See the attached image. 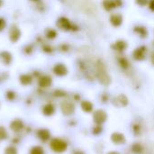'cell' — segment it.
Returning a JSON list of instances; mask_svg holds the SVG:
<instances>
[{"instance_id": "4fadbf2b", "label": "cell", "mask_w": 154, "mask_h": 154, "mask_svg": "<svg viewBox=\"0 0 154 154\" xmlns=\"http://www.w3.org/2000/svg\"><path fill=\"white\" fill-rule=\"evenodd\" d=\"M112 102H113L114 105H116L117 106H126L128 105V103H129L127 97L125 95H123V94L118 95L117 97H114Z\"/></svg>"}, {"instance_id": "6da1fadb", "label": "cell", "mask_w": 154, "mask_h": 154, "mask_svg": "<svg viewBox=\"0 0 154 154\" xmlns=\"http://www.w3.org/2000/svg\"><path fill=\"white\" fill-rule=\"evenodd\" d=\"M94 68V74L95 78L97 79V81L105 87H107L111 83V77L108 72L106 64L101 58L96 59L95 62L93 63Z\"/></svg>"}, {"instance_id": "44dd1931", "label": "cell", "mask_w": 154, "mask_h": 154, "mask_svg": "<svg viewBox=\"0 0 154 154\" xmlns=\"http://www.w3.org/2000/svg\"><path fill=\"white\" fill-rule=\"evenodd\" d=\"M42 112L45 116H52L55 112V108L51 104H48L43 107Z\"/></svg>"}, {"instance_id": "f546056e", "label": "cell", "mask_w": 154, "mask_h": 154, "mask_svg": "<svg viewBox=\"0 0 154 154\" xmlns=\"http://www.w3.org/2000/svg\"><path fill=\"white\" fill-rule=\"evenodd\" d=\"M147 7L152 13H154V0H149Z\"/></svg>"}, {"instance_id": "e575fe53", "label": "cell", "mask_w": 154, "mask_h": 154, "mask_svg": "<svg viewBox=\"0 0 154 154\" xmlns=\"http://www.w3.org/2000/svg\"><path fill=\"white\" fill-rule=\"evenodd\" d=\"M74 154H84L81 151H77V152H74Z\"/></svg>"}, {"instance_id": "7402d4cb", "label": "cell", "mask_w": 154, "mask_h": 154, "mask_svg": "<svg viewBox=\"0 0 154 154\" xmlns=\"http://www.w3.org/2000/svg\"><path fill=\"white\" fill-rule=\"evenodd\" d=\"M143 151V147L139 143H135L132 145V152L135 154H141Z\"/></svg>"}, {"instance_id": "cb8c5ba5", "label": "cell", "mask_w": 154, "mask_h": 154, "mask_svg": "<svg viewBox=\"0 0 154 154\" xmlns=\"http://www.w3.org/2000/svg\"><path fill=\"white\" fill-rule=\"evenodd\" d=\"M46 35H47V37H48L49 39H54V38L57 37L58 33H57V32H56L54 29H50V30L47 31Z\"/></svg>"}, {"instance_id": "8fae6325", "label": "cell", "mask_w": 154, "mask_h": 154, "mask_svg": "<svg viewBox=\"0 0 154 154\" xmlns=\"http://www.w3.org/2000/svg\"><path fill=\"white\" fill-rule=\"evenodd\" d=\"M93 118H94V121L97 125H102L104 124L106 119H107V115L106 113L104 111V110H97L95 113H94V116H93Z\"/></svg>"}, {"instance_id": "d6986e66", "label": "cell", "mask_w": 154, "mask_h": 154, "mask_svg": "<svg viewBox=\"0 0 154 154\" xmlns=\"http://www.w3.org/2000/svg\"><path fill=\"white\" fill-rule=\"evenodd\" d=\"M23 125L22 121H20V120H14V121H13L11 123V125H10L11 129L14 132H15V133H18L23 128Z\"/></svg>"}, {"instance_id": "5b68a950", "label": "cell", "mask_w": 154, "mask_h": 154, "mask_svg": "<svg viewBox=\"0 0 154 154\" xmlns=\"http://www.w3.org/2000/svg\"><path fill=\"white\" fill-rule=\"evenodd\" d=\"M132 32L141 40H146L149 38L150 32L147 26L143 23H135L132 27Z\"/></svg>"}, {"instance_id": "9c48e42d", "label": "cell", "mask_w": 154, "mask_h": 154, "mask_svg": "<svg viewBox=\"0 0 154 154\" xmlns=\"http://www.w3.org/2000/svg\"><path fill=\"white\" fill-rule=\"evenodd\" d=\"M102 7L106 12L112 13L116 9L120 8L117 0H102Z\"/></svg>"}, {"instance_id": "f35d334b", "label": "cell", "mask_w": 154, "mask_h": 154, "mask_svg": "<svg viewBox=\"0 0 154 154\" xmlns=\"http://www.w3.org/2000/svg\"><path fill=\"white\" fill-rule=\"evenodd\" d=\"M31 1H38V0H31Z\"/></svg>"}, {"instance_id": "4316f807", "label": "cell", "mask_w": 154, "mask_h": 154, "mask_svg": "<svg viewBox=\"0 0 154 154\" xmlns=\"http://www.w3.org/2000/svg\"><path fill=\"white\" fill-rule=\"evenodd\" d=\"M7 137V133L3 126H0V140H5Z\"/></svg>"}, {"instance_id": "f1b7e54d", "label": "cell", "mask_w": 154, "mask_h": 154, "mask_svg": "<svg viewBox=\"0 0 154 154\" xmlns=\"http://www.w3.org/2000/svg\"><path fill=\"white\" fill-rule=\"evenodd\" d=\"M5 154H17V150L14 147H8L5 151Z\"/></svg>"}, {"instance_id": "1f68e13d", "label": "cell", "mask_w": 154, "mask_h": 154, "mask_svg": "<svg viewBox=\"0 0 154 154\" xmlns=\"http://www.w3.org/2000/svg\"><path fill=\"white\" fill-rule=\"evenodd\" d=\"M149 60L151 61V64L154 67V50H152V51H150V53H149Z\"/></svg>"}, {"instance_id": "8992f818", "label": "cell", "mask_w": 154, "mask_h": 154, "mask_svg": "<svg viewBox=\"0 0 154 154\" xmlns=\"http://www.w3.org/2000/svg\"><path fill=\"white\" fill-rule=\"evenodd\" d=\"M129 47V42L125 39H118L116 40L114 42L111 43L110 48L116 52L117 54H123L126 51Z\"/></svg>"}, {"instance_id": "2e32d148", "label": "cell", "mask_w": 154, "mask_h": 154, "mask_svg": "<svg viewBox=\"0 0 154 154\" xmlns=\"http://www.w3.org/2000/svg\"><path fill=\"white\" fill-rule=\"evenodd\" d=\"M51 82H52V79L51 77L49 76H43L39 80V85L42 87V88H48L51 85Z\"/></svg>"}, {"instance_id": "ffe728a7", "label": "cell", "mask_w": 154, "mask_h": 154, "mask_svg": "<svg viewBox=\"0 0 154 154\" xmlns=\"http://www.w3.org/2000/svg\"><path fill=\"white\" fill-rule=\"evenodd\" d=\"M81 108L84 112L86 113H90L93 110V105L91 102L88 101V100H84L81 102Z\"/></svg>"}, {"instance_id": "8d00e7d4", "label": "cell", "mask_w": 154, "mask_h": 154, "mask_svg": "<svg viewBox=\"0 0 154 154\" xmlns=\"http://www.w3.org/2000/svg\"><path fill=\"white\" fill-rule=\"evenodd\" d=\"M152 45L153 46V48H154V38H153V40H152Z\"/></svg>"}, {"instance_id": "ba28073f", "label": "cell", "mask_w": 154, "mask_h": 154, "mask_svg": "<svg viewBox=\"0 0 154 154\" xmlns=\"http://www.w3.org/2000/svg\"><path fill=\"white\" fill-rule=\"evenodd\" d=\"M108 21H109V23L114 28H119L122 26V24L124 23V16L121 13L112 12V13H110Z\"/></svg>"}, {"instance_id": "d590c367", "label": "cell", "mask_w": 154, "mask_h": 154, "mask_svg": "<svg viewBox=\"0 0 154 154\" xmlns=\"http://www.w3.org/2000/svg\"><path fill=\"white\" fill-rule=\"evenodd\" d=\"M108 154H119L118 152H109Z\"/></svg>"}, {"instance_id": "52a82bcc", "label": "cell", "mask_w": 154, "mask_h": 154, "mask_svg": "<svg viewBox=\"0 0 154 154\" xmlns=\"http://www.w3.org/2000/svg\"><path fill=\"white\" fill-rule=\"evenodd\" d=\"M50 146H51L52 151H54L55 152H58V153L64 152L68 148L67 143L65 141H63L62 139H60V138H55V139L51 140Z\"/></svg>"}, {"instance_id": "603a6c76", "label": "cell", "mask_w": 154, "mask_h": 154, "mask_svg": "<svg viewBox=\"0 0 154 154\" xmlns=\"http://www.w3.org/2000/svg\"><path fill=\"white\" fill-rule=\"evenodd\" d=\"M32 77L27 75V74H24V75H22L20 77V82L23 84V85H29L32 83Z\"/></svg>"}, {"instance_id": "74e56055", "label": "cell", "mask_w": 154, "mask_h": 154, "mask_svg": "<svg viewBox=\"0 0 154 154\" xmlns=\"http://www.w3.org/2000/svg\"><path fill=\"white\" fill-rule=\"evenodd\" d=\"M2 4H3V2H2V0H0V6L2 5Z\"/></svg>"}, {"instance_id": "83f0119b", "label": "cell", "mask_w": 154, "mask_h": 154, "mask_svg": "<svg viewBox=\"0 0 154 154\" xmlns=\"http://www.w3.org/2000/svg\"><path fill=\"white\" fill-rule=\"evenodd\" d=\"M133 130H134V133L136 135L141 134V125H140L134 124V125H133Z\"/></svg>"}, {"instance_id": "e0dca14e", "label": "cell", "mask_w": 154, "mask_h": 154, "mask_svg": "<svg viewBox=\"0 0 154 154\" xmlns=\"http://www.w3.org/2000/svg\"><path fill=\"white\" fill-rule=\"evenodd\" d=\"M0 60L4 64H10L12 61V56L7 51H2L0 53Z\"/></svg>"}, {"instance_id": "7c38bea8", "label": "cell", "mask_w": 154, "mask_h": 154, "mask_svg": "<svg viewBox=\"0 0 154 154\" xmlns=\"http://www.w3.org/2000/svg\"><path fill=\"white\" fill-rule=\"evenodd\" d=\"M53 72L58 77H64V76H66L68 74L69 70H68V68L66 67L65 64H63V63H57L53 67Z\"/></svg>"}, {"instance_id": "4dcf8cb0", "label": "cell", "mask_w": 154, "mask_h": 154, "mask_svg": "<svg viewBox=\"0 0 154 154\" xmlns=\"http://www.w3.org/2000/svg\"><path fill=\"white\" fill-rule=\"evenodd\" d=\"M102 132V127L100 125H97L94 128V134H99Z\"/></svg>"}, {"instance_id": "d6a6232c", "label": "cell", "mask_w": 154, "mask_h": 154, "mask_svg": "<svg viewBox=\"0 0 154 154\" xmlns=\"http://www.w3.org/2000/svg\"><path fill=\"white\" fill-rule=\"evenodd\" d=\"M6 97H7L8 99H14V93L12 92V91H8L6 93Z\"/></svg>"}, {"instance_id": "277c9868", "label": "cell", "mask_w": 154, "mask_h": 154, "mask_svg": "<svg viewBox=\"0 0 154 154\" xmlns=\"http://www.w3.org/2000/svg\"><path fill=\"white\" fill-rule=\"evenodd\" d=\"M57 27L62 31L68 32V31H78L79 28L76 26L75 23H73L69 18L65 16H61L57 20Z\"/></svg>"}, {"instance_id": "3957f363", "label": "cell", "mask_w": 154, "mask_h": 154, "mask_svg": "<svg viewBox=\"0 0 154 154\" xmlns=\"http://www.w3.org/2000/svg\"><path fill=\"white\" fill-rule=\"evenodd\" d=\"M116 61L117 66L125 72H129L132 69V60L126 57L124 53L123 54H116Z\"/></svg>"}, {"instance_id": "836d02e7", "label": "cell", "mask_w": 154, "mask_h": 154, "mask_svg": "<svg viewBox=\"0 0 154 154\" xmlns=\"http://www.w3.org/2000/svg\"><path fill=\"white\" fill-rule=\"evenodd\" d=\"M5 27V22L4 19L0 18V32H1Z\"/></svg>"}, {"instance_id": "30bf717a", "label": "cell", "mask_w": 154, "mask_h": 154, "mask_svg": "<svg viewBox=\"0 0 154 154\" xmlns=\"http://www.w3.org/2000/svg\"><path fill=\"white\" fill-rule=\"evenodd\" d=\"M61 111L65 116H70L75 112V106L69 100H65L61 103L60 106Z\"/></svg>"}, {"instance_id": "9a60e30c", "label": "cell", "mask_w": 154, "mask_h": 154, "mask_svg": "<svg viewBox=\"0 0 154 154\" xmlns=\"http://www.w3.org/2000/svg\"><path fill=\"white\" fill-rule=\"evenodd\" d=\"M20 35H21V32H20V30L15 26V25H13L11 30H10V32H9V36H10V39L13 42H15L18 41V39L20 38Z\"/></svg>"}, {"instance_id": "ac0fdd59", "label": "cell", "mask_w": 154, "mask_h": 154, "mask_svg": "<svg viewBox=\"0 0 154 154\" xmlns=\"http://www.w3.org/2000/svg\"><path fill=\"white\" fill-rule=\"evenodd\" d=\"M38 136L40 137V139L42 141V142H47L50 137H51V134H50V132L46 129H41L38 131Z\"/></svg>"}, {"instance_id": "484cf974", "label": "cell", "mask_w": 154, "mask_h": 154, "mask_svg": "<svg viewBox=\"0 0 154 154\" xmlns=\"http://www.w3.org/2000/svg\"><path fill=\"white\" fill-rule=\"evenodd\" d=\"M43 150L42 148L39 147V146H36V147H32L31 152H30V154H43Z\"/></svg>"}, {"instance_id": "d4e9b609", "label": "cell", "mask_w": 154, "mask_h": 154, "mask_svg": "<svg viewBox=\"0 0 154 154\" xmlns=\"http://www.w3.org/2000/svg\"><path fill=\"white\" fill-rule=\"evenodd\" d=\"M135 4L141 7V8H144V7H147L148 5V3H149V0H134Z\"/></svg>"}, {"instance_id": "5bb4252c", "label": "cell", "mask_w": 154, "mask_h": 154, "mask_svg": "<svg viewBox=\"0 0 154 154\" xmlns=\"http://www.w3.org/2000/svg\"><path fill=\"white\" fill-rule=\"evenodd\" d=\"M112 142L116 144H124L125 143V137L123 134L121 133H114L111 136Z\"/></svg>"}, {"instance_id": "7a4b0ae2", "label": "cell", "mask_w": 154, "mask_h": 154, "mask_svg": "<svg viewBox=\"0 0 154 154\" xmlns=\"http://www.w3.org/2000/svg\"><path fill=\"white\" fill-rule=\"evenodd\" d=\"M149 48L145 44H141L137 46L131 53V59L137 62H142L149 58Z\"/></svg>"}]
</instances>
